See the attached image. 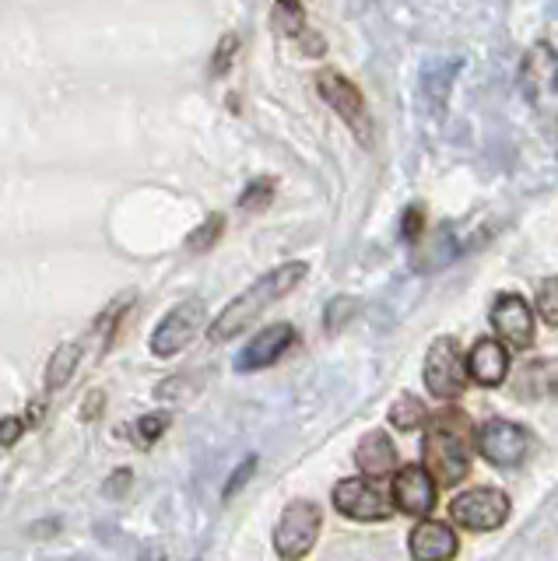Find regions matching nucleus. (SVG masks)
I'll use <instances>...</instances> for the list:
<instances>
[{
    "label": "nucleus",
    "mask_w": 558,
    "mask_h": 561,
    "mask_svg": "<svg viewBox=\"0 0 558 561\" xmlns=\"http://www.w3.org/2000/svg\"><path fill=\"white\" fill-rule=\"evenodd\" d=\"M478 449V428L470 425V417L457 408L435 411L425 421L422 438V460L425 470L435 478V484L453 488L470 473V456Z\"/></svg>",
    "instance_id": "f257e3e1"
},
{
    "label": "nucleus",
    "mask_w": 558,
    "mask_h": 561,
    "mask_svg": "<svg viewBox=\"0 0 558 561\" xmlns=\"http://www.w3.org/2000/svg\"><path fill=\"white\" fill-rule=\"evenodd\" d=\"M306 274H309V267L303 260H288V263H282V267L267 271L264 277H257L247 291H239L232 302L215 316V323L207 327V337H212L215 344L239 337V333L247 327H253L274 302H282L285 295H292L295 288H299L306 280Z\"/></svg>",
    "instance_id": "f03ea898"
},
{
    "label": "nucleus",
    "mask_w": 558,
    "mask_h": 561,
    "mask_svg": "<svg viewBox=\"0 0 558 561\" xmlns=\"http://www.w3.org/2000/svg\"><path fill=\"white\" fill-rule=\"evenodd\" d=\"M317 95L344 119V127L355 134L358 145H365V148L373 145L369 105H365L362 88L352 78L341 75V70H334V67H320V75H317Z\"/></svg>",
    "instance_id": "7ed1b4c3"
},
{
    "label": "nucleus",
    "mask_w": 558,
    "mask_h": 561,
    "mask_svg": "<svg viewBox=\"0 0 558 561\" xmlns=\"http://www.w3.org/2000/svg\"><path fill=\"white\" fill-rule=\"evenodd\" d=\"M467 358L457 337H435L425 355V386L435 400H457L467 390Z\"/></svg>",
    "instance_id": "20e7f679"
},
{
    "label": "nucleus",
    "mask_w": 558,
    "mask_h": 561,
    "mask_svg": "<svg viewBox=\"0 0 558 561\" xmlns=\"http://www.w3.org/2000/svg\"><path fill=\"white\" fill-rule=\"evenodd\" d=\"M320 526H323L320 505L306 502V499H295L282 513V523H277V530H274L277 554H282L285 561H303L312 551V543H317Z\"/></svg>",
    "instance_id": "39448f33"
},
{
    "label": "nucleus",
    "mask_w": 558,
    "mask_h": 561,
    "mask_svg": "<svg viewBox=\"0 0 558 561\" xmlns=\"http://www.w3.org/2000/svg\"><path fill=\"white\" fill-rule=\"evenodd\" d=\"M449 519L464 530H499L510 519V495L488 484L460 491L449 502Z\"/></svg>",
    "instance_id": "423d86ee"
},
{
    "label": "nucleus",
    "mask_w": 558,
    "mask_h": 561,
    "mask_svg": "<svg viewBox=\"0 0 558 561\" xmlns=\"http://www.w3.org/2000/svg\"><path fill=\"white\" fill-rule=\"evenodd\" d=\"M531 446H534L531 432L523 425H516V421H505V417H492L478 432V453L492 467H502V470L520 467L531 456Z\"/></svg>",
    "instance_id": "0eeeda50"
},
{
    "label": "nucleus",
    "mask_w": 558,
    "mask_h": 561,
    "mask_svg": "<svg viewBox=\"0 0 558 561\" xmlns=\"http://www.w3.org/2000/svg\"><path fill=\"white\" fill-rule=\"evenodd\" d=\"M201 327H204V302L201 298H186V302L172 306L162 316V323L151 333V355L155 358L180 355V351L201 333Z\"/></svg>",
    "instance_id": "6e6552de"
},
{
    "label": "nucleus",
    "mask_w": 558,
    "mask_h": 561,
    "mask_svg": "<svg viewBox=\"0 0 558 561\" xmlns=\"http://www.w3.org/2000/svg\"><path fill=\"white\" fill-rule=\"evenodd\" d=\"M334 508L355 523H379V519H390L397 505L376 481L348 478L334 488Z\"/></svg>",
    "instance_id": "1a4fd4ad"
},
{
    "label": "nucleus",
    "mask_w": 558,
    "mask_h": 561,
    "mask_svg": "<svg viewBox=\"0 0 558 561\" xmlns=\"http://www.w3.org/2000/svg\"><path fill=\"white\" fill-rule=\"evenodd\" d=\"M488 320H492L496 337L505 347L527 351L534 344V309L527 306V298H520L513 291L499 295L492 302V312H488Z\"/></svg>",
    "instance_id": "9d476101"
},
{
    "label": "nucleus",
    "mask_w": 558,
    "mask_h": 561,
    "mask_svg": "<svg viewBox=\"0 0 558 561\" xmlns=\"http://www.w3.org/2000/svg\"><path fill=\"white\" fill-rule=\"evenodd\" d=\"M435 478L425 470V467H400L397 478H394V505L400 508V513H408L414 519H425L432 508H435Z\"/></svg>",
    "instance_id": "9b49d317"
},
{
    "label": "nucleus",
    "mask_w": 558,
    "mask_h": 561,
    "mask_svg": "<svg viewBox=\"0 0 558 561\" xmlns=\"http://www.w3.org/2000/svg\"><path fill=\"white\" fill-rule=\"evenodd\" d=\"M292 344H295V327L292 323H271L239 351L236 368L239 373H260V368H271Z\"/></svg>",
    "instance_id": "f8f14e48"
},
{
    "label": "nucleus",
    "mask_w": 558,
    "mask_h": 561,
    "mask_svg": "<svg viewBox=\"0 0 558 561\" xmlns=\"http://www.w3.org/2000/svg\"><path fill=\"white\" fill-rule=\"evenodd\" d=\"M408 551L414 561H453L460 551V537L453 534L449 523L422 519L408 534Z\"/></svg>",
    "instance_id": "ddd939ff"
},
{
    "label": "nucleus",
    "mask_w": 558,
    "mask_h": 561,
    "mask_svg": "<svg viewBox=\"0 0 558 561\" xmlns=\"http://www.w3.org/2000/svg\"><path fill=\"white\" fill-rule=\"evenodd\" d=\"M467 376L470 382L488 386V390L502 386L505 376H510V347L496 337L475 341V347H470V355H467Z\"/></svg>",
    "instance_id": "4468645a"
},
{
    "label": "nucleus",
    "mask_w": 558,
    "mask_h": 561,
    "mask_svg": "<svg viewBox=\"0 0 558 561\" xmlns=\"http://www.w3.org/2000/svg\"><path fill=\"white\" fill-rule=\"evenodd\" d=\"M355 467H358L369 481L387 478V473L397 470V446H394L383 432H369V435H365L362 443H358V449H355Z\"/></svg>",
    "instance_id": "2eb2a0df"
},
{
    "label": "nucleus",
    "mask_w": 558,
    "mask_h": 561,
    "mask_svg": "<svg viewBox=\"0 0 558 561\" xmlns=\"http://www.w3.org/2000/svg\"><path fill=\"white\" fill-rule=\"evenodd\" d=\"M523 88H527V95L537 99L540 92H555L558 88V57L548 43H537L527 60H523Z\"/></svg>",
    "instance_id": "dca6fc26"
},
{
    "label": "nucleus",
    "mask_w": 558,
    "mask_h": 561,
    "mask_svg": "<svg viewBox=\"0 0 558 561\" xmlns=\"http://www.w3.org/2000/svg\"><path fill=\"white\" fill-rule=\"evenodd\" d=\"M81 344L78 341H64L54 355H49V362H46V376H43V382H46V390H64L67 382H71V376L78 373V365H81Z\"/></svg>",
    "instance_id": "f3484780"
},
{
    "label": "nucleus",
    "mask_w": 558,
    "mask_h": 561,
    "mask_svg": "<svg viewBox=\"0 0 558 561\" xmlns=\"http://www.w3.org/2000/svg\"><path fill=\"white\" fill-rule=\"evenodd\" d=\"M425 421H429V411H425V403L418 400L414 393H400L390 403V425L397 432H414V428H422Z\"/></svg>",
    "instance_id": "a211bd4d"
},
{
    "label": "nucleus",
    "mask_w": 558,
    "mask_h": 561,
    "mask_svg": "<svg viewBox=\"0 0 558 561\" xmlns=\"http://www.w3.org/2000/svg\"><path fill=\"white\" fill-rule=\"evenodd\" d=\"M457 70H460V64H425L422 84H425V92L440 105L446 102V92H449L453 78H457Z\"/></svg>",
    "instance_id": "6ab92c4d"
},
{
    "label": "nucleus",
    "mask_w": 558,
    "mask_h": 561,
    "mask_svg": "<svg viewBox=\"0 0 558 561\" xmlns=\"http://www.w3.org/2000/svg\"><path fill=\"white\" fill-rule=\"evenodd\" d=\"M130 302H134V295H124L119 302H113L106 312L99 316L95 320V327H92V333H95V341H99V347H106V344H113V337H116V330H119V320H124V312L130 309Z\"/></svg>",
    "instance_id": "aec40b11"
},
{
    "label": "nucleus",
    "mask_w": 558,
    "mask_h": 561,
    "mask_svg": "<svg viewBox=\"0 0 558 561\" xmlns=\"http://www.w3.org/2000/svg\"><path fill=\"white\" fill-rule=\"evenodd\" d=\"M221 232H225V215H207L194 232L186 236V250L190 253H207L212 245L221 239Z\"/></svg>",
    "instance_id": "412c9836"
},
{
    "label": "nucleus",
    "mask_w": 558,
    "mask_h": 561,
    "mask_svg": "<svg viewBox=\"0 0 558 561\" xmlns=\"http://www.w3.org/2000/svg\"><path fill=\"white\" fill-rule=\"evenodd\" d=\"M39 414H43V408L36 403L32 408V414H11V417H0V449H11L19 438H25V432L36 425L39 421Z\"/></svg>",
    "instance_id": "4be33fe9"
},
{
    "label": "nucleus",
    "mask_w": 558,
    "mask_h": 561,
    "mask_svg": "<svg viewBox=\"0 0 558 561\" xmlns=\"http://www.w3.org/2000/svg\"><path fill=\"white\" fill-rule=\"evenodd\" d=\"M274 190H277L274 175H257V180H253L247 190H242L239 207H242V210H267L271 201H274Z\"/></svg>",
    "instance_id": "5701e85b"
},
{
    "label": "nucleus",
    "mask_w": 558,
    "mask_h": 561,
    "mask_svg": "<svg viewBox=\"0 0 558 561\" xmlns=\"http://www.w3.org/2000/svg\"><path fill=\"white\" fill-rule=\"evenodd\" d=\"M545 393H548V365L531 362L516 379V397L534 400V397H545Z\"/></svg>",
    "instance_id": "b1692460"
},
{
    "label": "nucleus",
    "mask_w": 558,
    "mask_h": 561,
    "mask_svg": "<svg viewBox=\"0 0 558 561\" xmlns=\"http://www.w3.org/2000/svg\"><path fill=\"white\" fill-rule=\"evenodd\" d=\"M277 28H282L285 35H292V39H299V35H306V14H303V0H277Z\"/></svg>",
    "instance_id": "393cba45"
},
{
    "label": "nucleus",
    "mask_w": 558,
    "mask_h": 561,
    "mask_svg": "<svg viewBox=\"0 0 558 561\" xmlns=\"http://www.w3.org/2000/svg\"><path fill=\"white\" fill-rule=\"evenodd\" d=\"M169 428V414L162 411H155V414H145V417H137V425H134V443H141V446H155L159 438L166 435Z\"/></svg>",
    "instance_id": "a878e982"
},
{
    "label": "nucleus",
    "mask_w": 558,
    "mask_h": 561,
    "mask_svg": "<svg viewBox=\"0 0 558 561\" xmlns=\"http://www.w3.org/2000/svg\"><path fill=\"white\" fill-rule=\"evenodd\" d=\"M537 316L548 327H558V277H545L537 288Z\"/></svg>",
    "instance_id": "bb28decb"
},
{
    "label": "nucleus",
    "mask_w": 558,
    "mask_h": 561,
    "mask_svg": "<svg viewBox=\"0 0 558 561\" xmlns=\"http://www.w3.org/2000/svg\"><path fill=\"white\" fill-rule=\"evenodd\" d=\"M236 53H239V35H236V32H225V35H221V43L215 46V57H212V78L229 75V67H232V60H236Z\"/></svg>",
    "instance_id": "cd10ccee"
},
{
    "label": "nucleus",
    "mask_w": 558,
    "mask_h": 561,
    "mask_svg": "<svg viewBox=\"0 0 558 561\" xmlns=\"http://www.w3.org/2000/svg\"><path fill=\"white\" fill-rule=\"evenodd\" d=\"M358 309L355 298H334V302L327 306V316H323V327L334 333L338 327H344L348 320H352V312Z\"/></svg>",
    "instance_id": "c85d7f7f"
},
{
    "label": "nucleus",
    "mask_w": 558,
    "mask_h": 561,
    "mask_svg": "<svg viewBox=\"0 0 558 561\" xmlns=\"http://www.w3.org/2000/svg\"><path fill=\"white\" fill-rule=\"evenodd\" d=\"M422 232H425V210L418 204H411L405 210V218H400V236H405V242H418Z\"/></svg>",
    "instance_id": "c756f323"
},
{
    "label": "nucleus",
    "mask_w": 558,
    "mask_h": 561,
    "mask_svg": "<svg viewBox=\"0 0 558 561\" xmlns=\"http://www.w3.org/2000/svg\"><path fill=\"white\" fill-rule=\"evenodd\" d=\"M253 473H257V456H247V460H242V463H239V467L232 470V478L225 481V491H221V495H225V499L239 495V488L247 484V481L253 478Z\"/></svg>",
    "instance_id": "7c9ffc66"
},
{
    "label": "nucleus",
    "mask_w": 558,
    "mask_h": 561,
    "mask_svg": "<svg viewBox=\"0 0 558 561\" xmlns=\"http://www.w3.org/2000/svg\"><path fill=\"white\" fill-rule=\"evenodd\" d=\"M127 488H130V470L124 467V470H116L113 478L106 481V495L119 499V495H127Z\"/></svg>",
    "instance_id": "2f4dec72"
},
{
    "label": "nucleus",
    "mask_w": 558,
    "mask_h": 561,
    "mask_svg": "<svg viewBox=\"0 0 558 561\" xmlns=\"http://www.w3.org/2000/svg\"><path fill=\"white\" fill-rule=\"evenodd\" d=\"M99 408H102V393H92V400L84 403V421H95L99 417Z\"/></svg>",
    "instance_id": "473e14b6"
},
{
    "label": "nucleus",
    "mask_w": 558,
    "mask_h": 561,
    "mask_svg": "<svg viewBox=\"0 0 558 561\" xmlns=\"http://www.w3.org/2000/svg\"><path fill=\"white\" fill-rule=\"evenodd\" d=\"M141 561H166V558H162V554H159V551H148V554H145V558H141Z\"/></svg>",
    "instance_id": "72a5a7b5"
},
{
    "label": "nucleus",
    "mask_w": 558,
    "mask_h": 561,
    "mask_svg": "<svg viewBox=\"0 0 558 561\" xmlns=\"http://www.w3.org/2000/svg\"><path fill=\"white\" fill-rule=\"evenodd\" d=\"M555 397H558V386H555Z\"/></svg>",
    "instance_id": "f704fd0d"
}]
</instances>
